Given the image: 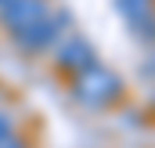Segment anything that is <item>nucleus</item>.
I'll list each match as a JSON object with an SVG mask.
<instances>
[{
	"label": "nucleus",
	"instance_id": "nucleus-1",
	"mask_svg": "<svg viewBox=\"0 0 155 148\" xmlns=\"http://www.w3.org/2000/svg\"><path fill=\"white\" fill-rule=\"evenodd\" d=\"M40 18H47L43 0H7L4 4V25H11L15 36H22L25 29H33Z\"/></svg>",
	"mask_w": 155,
	"mask_h": 148
},
{
	"label": "nucleus",
	"instance_id": "nucleus-2",
	"mask_svg": "<svg viewBox=\"0 0 155 148\" xmlns=\"http://www.w3.org/2000/svg\"><path fill=\"white\" fill-rule=\"evenodd\" d=\"M116 94H119V79L112 72H105V69H94V72H87L79 79V98L90 101V105H105Z\"/></svg>",
	"mask_w": 155,
	"mask_h": 148
},
{
	"label": "nucleus",
	"instance_id": "nucleus-3",
	"mask_svg": "<svg viewBox=\"0 0 155 148\" xmlns=\"http://www.w3.org/2000/svg\"><path fill=\"white\" fill-rule=\"evenodd\" d=\"M116 7L130 22V29H137V33H148V22H155L152 18V0H116Z\"/></svg>",
	"mask_w": 155,
	"mask_h": 148
},
{
	"label": "nucleus",
	"instance_id": "nucleus-4",
	"mask_svg": "<svg viewBox=\"0 0 155 148\" xmlns=\"http://www.w3.org/2000/svg\"><path fill=\"white\" fill-rule=\"evenodd\" d=\"M61 65H69V69H87L90 62H94V54H90V47H87V40H69V43H61Z\"/></svg>",
	"mask_w": 155,
	"mask_h": 148
},
{
	"label": "nucleus",
	"instance_id": "nucleus-5",
	"mask_svg": "<svg viewBox=\"0 0 155 148\" xmlns=\"http://www.w3.org/2000/svg\"><path fill=\"white\" fill-rule=\"evenodd\" d=\"M51 36H54V22H51V18H40L36 25H33V29H25L18 40H22V47L40 51V47H47V43H51Z\"/></svg>",
	"mask_w": 155,
	"mask_h": 148
},
{
	"label": "nucleus",
	"instance_id": "nucleus-6",
	"mask_svg": "<svg viewBox=\"0 0 155 148\" xmlns=\"http://www.w3.org/2000/svg\"><path fill=\"white\" fill-rule=\"evenodd\" d=\"M0 4H7V0H0Z\"/></svg>",
	"mask_w": 155,
	"mask_h": 148
}]
</instances>
